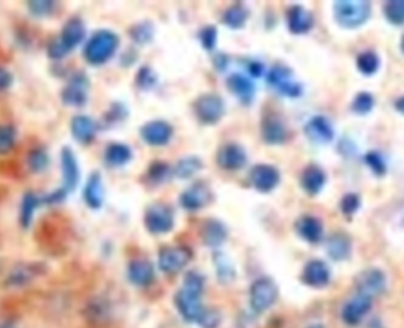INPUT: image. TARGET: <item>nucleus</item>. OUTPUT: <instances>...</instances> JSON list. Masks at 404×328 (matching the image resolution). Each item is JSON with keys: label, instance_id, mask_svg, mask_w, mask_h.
Segmentation results:
<instances>
[{"label": "nucleus", "instance_id": "obj_12", "mask_svg": "<svg viewBox=\"0 0 404 328\" xmlns=\"http://www.w3.org/2000/svg\"><path fill=\"white\" fill-rule=\"evenodd\" d=\"M260 136L267 146H282L287 139V129L282 117L273 111L263 114L260 121Z\"/></svg>", "mask_w": 404, "mask_h": 328}, {"label": "nucleus", "instance_id": "obj_31", "mask_svg": "<svg viewBox=\"0 0 404 328\" xmlns=\"http://www.w3.org/2000/svg\"><path fill=\"white\" fill-rule=\"evenodd\" d=\"M41 195H37L34 191H26L22 195L20 207H19V224L22 229H29L32 226L34 215L39 207H41Z\"/></svg>", "mask_w": 404, "mask_h": 328}, {"label": "nucleus", "instance_id": "obj_52", "mask_svg": "<svg viewBox=\"0 0 404 328\" xmlns=\"http://www.w3.org/2000/svg\"><path fill=\"white\" fill-rule=\"evenodd\" d=\"M13 84V75L6 67L0 65V93H4Z\"/></svg>", "mask_w": 404, "mask_h": 328}, {"label": "nucleus", "instance_id": "obj_37", "mask_svg": "<svg viewBox=\"0 0 404 328\" xmlns=\"http://www.w3.org/2000/svg\"><path fill=\"white\" fill-rule=\"evenodd\" d=\"M27 168L34 174H41L50 165V155L45 146H34L26 156Z\"/></svg>", "mask_w": 404, "mask_h": 328}, {"label": "nucleus", "instance_id": "obj_23", "mask_svg": "<svg viewBox=\"0 0 404 328\" xmlns=\"http://www.w3.org/2000/svg\"><path fill=\"white\" fill-rule=\"evenodd\" d=\"M386 275L379 269H365V271L357 275V289H358V293L367 295L370 298H372L374 295L381 294L386 289Z\"/></svg>", "mask_w": 404, "mask_h": 328}, {"label": "nucleus", "instance_id": "obj_35", "mask_svg": "<svg viewBox=\"0 0 404 328\" xmlns=\"http://www.w3.org/2000/svg\"><path fill=\"white\" fill-rule=\"evenodd\" d=\"M171 176H174L173 168L167 162L161 160H152L145 172V179L152 186H161L168 182Z\"/></svg>", "mask_w": 404, "mask_h": 328}, {"label": "nucleus", "instance_id": "obj_36", "mask_svg": "<svg viewBox=\"0 0 404 328\" xmlns=\"http://www.w3.org/2000/svg\"><path fill=\"white\" fill-rule=\"evenodd\" d=\"M128 116H129V110L126 108V105L122 102H114L110 105V108L107 109L104 114L98 127L104 128V129L116 127L123 123L128 118Z\"/></svg>", "mask_w": 404, "mask_h": 328}, {"label": "nucleus", "instance_id": "obj_44", "mask_svg": "<svg viewBox=\"0 0 404 328\" xmlns=\"http://www.w3.org/2000/svg\"><path fill=\"white\" fill-rule=\"evenodd\" d=\"M197 39L202 49L213 53L218 45V29L215 25H206L199 31Z\"/></svg>", "mask_w": 404, "mask_h": 328}, {"label": "nucleus", "instance_id": "obj_17", "mask_svg": "<svg viewBox=\"0 0 404 328\" xmlns=\"http://www.w3.org/2000/svg\"><path fill=\"white\" fill-rule=\"evenodd\" d=\"M60 174H62V186L70 194L76 191L79 179L81 169L78 164L77 157L70 146H63L60 155Z\"/></svg>", "mask_w": 404, "mask_h": 328}, {"label": "nucleus", "instance_id": "obj_1", "mask_svg": "<svg viewBox=\"0 0 404 328\" xmlns=\"http://www.w3.org/2000/svg\"><path fill=\"white\" fill-rule=\"evenodd\" d=\"M204 276L197 272H188L183 280V287L175 295V305L185 320L190 322L200 321L207 308L201 303L204 293Z\"/></svg>", "mask_w": 404, "mask_h": 328}, {"label": "nucleus", "instance_id": "obj_21", "mask_svg": "<svg viewBox=\"0 0 404 328\" xmlns=\"http://www.w3.org/2000/svg\"><path fill=\"white\" fill-rule=\"evenodd\" d=\"M372 307V298L367 295L358 294L343 307L341 319L348 326H357L363 320V317L370 312Z\"/></svg>", "mask_w": 404, "mask_h": 328}, {"label": "nucleus", "instance_id": "obj_28", "mask_svg": "<svg viewBox=\"0 0 404 328\" xmlns=\"http://www.w3.org/2000/svg\"><path fill=\"white\" fill-rule=\"evenodd\" d=\"M103 160L109 168H122L133 160V150L126 143L112 142L104 150Z\"/></svg>", "mask_w": 404, "mask_h": 328}, {"label": "nucleus", "instance_id": "obj_30", "mask_svg": "<svg viewBox=\"0 0 404 328\" xmlns=\"http://www.w3.org/2000/svg\"><path fill=\"white\" fill-rule=\"evenodd\" d=\"M296 231L306 242L318 243L322 241L324 227L318 217L305 215L296 222Z\"/></svg>", "mask_w": 404, "mask_h": 328}, {"label": "nucleus", "instance_id": "obj_56", "mask_svg": "<svg viewBox=\"0 0 404 328\" xmlns=\"http://www.w3.org/2000/svg\"><path fill=\"white\" fill-rule=\"evenodd\" d=\"M395 108H396L397 111L404 115V96L397 100L396 103H395Z\"/></svg>", "mask_w": 404, "mask_h": 328}, {"label": "nucleus", "instance_id": "obj_13", "mask_svg": "<svg viewBox=\"0 0 404 328\" xmlns=\"http://www.w3.org/2000/svg\"><path fill=\"white\" fill-rule=\"evenodd\" d=\"M193 253L188 247H164L159 253V267L166 274H175L190 264Z\"/></svg>", "mask_w": 404, "mask_h": 328}, {"label": "nucleus", "instance_id": "obj_11", "mask_svg": "<svg viewBox=\"0 0 404 328\" xmlns=\"http://www.w3.org/2000/svg\"><path fill=\"white\" fill-rule=\"evenodd\" d=\"M216 164L226 172H239L244 169L249 160L245 148L235 142L225 143L216 151Z\"/></svg>", "mask_w": 404, "mask_h": 328}, {"label": "nucleus", "instance_id": "obj_6", "mask_svg": "<svg viewBox=\"0 0 404 328\" xmlns=\"http://www.w3.org/2000/svg\"><path fill=\"white\" fill-rule=\"evenodd\" d=\"M48 266L41 261H22L13 266L5 276L4 286L10 289L29 287L36 280L45 275Z\"/></svg>", "mask_w": 404, "mask_h": 328}, {"label": "nucleus", "instance_id": "obj_14", "mask_svg": "<svg viewBox=\"0 0 404 328\" xmlns=\"http://www.w3.org/2000/svg\"><path fill=\"white\" fill-rule=\"evenodd\" d=\"M213 193L207 183L197 181L182 191L178 203L187 212H199L211 202Z\"/></svg>", "mask_w": 404, "mask_h": 328}, {"label": "nucleus", "instance_id": "obj_8", "mask_svg": "<svg viewBox=\"0 0 404 328\" xmlns=\"http://www.w3.org/2000/svg\"><path fill=\"white\" fill-rule=\"evenodd\" d=\"M89 76L84 71L74 72L60 93V100L69 108H83L89 100Z\"/></svg>", "mask_w": 404, "mask_h": 328}, {"label": "nucleus", "instance_id": "obj_2", "mask_svg": "<svg viewBox=\"0 0 404 328\" xmlns=\"http://www.w3.org/2000/svg\"><path fill=\"white\" fill-rule=\"evenodd\" d=\"M86 27L82 18L71 17L64 24L60 34L48 41L46 55L52 60H60L86 41Z\"/></svg>", "mask_w": 404, "mask_h": 328}, {"label": "nucleus", "instance_id": "obj_43", "mask_svg": "<svg viewBox=\"0 0 404 328\" xmlns=\"http://www.w3.org/2000/svg\"><path fill=\"white\" fill-rule=\"evenodd\" d=\"M26 8L34 17L44 18V17H48V15H51L55 12L57 8V1L32 0V1H27Z\"/></svg>", "mask_w": 404, "mask_h": 328}, {"label": "nucleus", "instance_id": "obj_19", "mask_svg": "<svg viewBox=\"0 0 404 328\" xmlns=\"http://www.w3.org/2000/svg\"><path fill=\"white\" fill-rule=\"evenodd\" d=\"M305 137L317 146H325L332 142L334 130L332 124L325 116H313L305 123Z\"/></svg>", "mask_w": 404, "mask_h": 328}, {"label": "nucleus", "instance_id": "obj_49", "mask_svg": "<svg viewBox=\"0 0 404 328\" xmlns=\"http://www.w3.org/2000/svg\"><path fill=\"white\" fill-rule=\"evenodd\" d=\"M67 195L69 193L64 189L63 186H60L48 194L41 195V205H48V207L62 205L67 200Z\"/></svg>", "mask_w": 404, "mask_h": 328}, {"label": "nucleus", "instance_id": "obj_16", "mask_svg": "<svg viewBox=\"0 0 404 328\" xmlns=\"http://www.w3.org/2000/svg\"><path fill=\"white\" fill-rule=\"evenodd\" d=\"M249 182L258 193H271L280 183V172L272 164H256L249 172Z\"/></svg>", "mask_w": 404, "mask_h": 328}, {"label": "nucleus", "instance_id": "obj_9", "mask_svg": "<svg viewBox=\"0 0 404 328\" xmlns=\"http://www.w3.org/2000/svg\"><path fill=\"white\" fill-rule=\"evenodd\" d=\"M175 224L174 212L171 205L155 202L149 205L145 213V227L155 235L167 234L173 231Z\"/></svg>", "mask_w": 404, "mask_h": 328}, {"label": "nucleus", "instance_id": "obj_53", "mask_svg": "<svg viewBox=\"0 0 404 328\" xmlns=\"http://www.w3.org/2000/svg\"><path fill=\"white\" fill-rule=\"evenodd\" d=\"M228 63H230V60H228V57L225 53H216L214 58H213V65H214L216 71H226Z\"/></svg>", "mask_w": 404, "mask_h": 328}, {"label": "nucleus", "instance_id": "obj_48", "mask_svg": "<svg viewBox=\"0 0 404 328\" xmlns=\"http://www.w3.org/2000/svg\"><path fill=\"white\" fill-rule=\"evenodd\" d=\"M339 207H341V213L346 217H351L360 208V198L355 193H348L341 198Z\"/></svg>", "mask_w": 404, "mask_h": 328}, {"label": "nucleus", "instance_id": "obj_26", "mask_svg": "<svg viewBox=\"0 0 404 328\" xmlns=\"http://www.w3.org/2000/svg\"><path fill=\"white\" fill-rule=\"evenodd\" d=\"M200 234L204 246L215 250L226 242L228 231L221 221L216 220V219H208L202 224Z\"/></svg>", "mask_w": 404, "mask_h": 328}, {"label": "nucleus", "instance_id": "obj_45", "mask_svg": "<svg viewBox=\"0 0 404 328\" xmlns=\"http://www.w3.org/2000/svg\"><path fill=\"white\" fill-rule=\"evenodd\" d=\"M364 163L367 164L372 174L377 177H382V176L386 175V170H388L386 160L383 158L382 155L379 151H374V150H371L364 155Z\"/></svg>", "mask_w": 404, "mask_h": 328}, {"label": "nucleus", "instance_id": "obj_34", "mask_svg": "<svg viewBox=\"0 0 404 328\" xmlns=\"http://www.w3.org/2000/svg\"><path fill=\"white\" fill-rule=\"evenodd\" d=\"M204 169V160L195 155L180 158L173 168V174L178 179H193L197 172Z\"/></svg>", "mask_w": 404, "mask_h": 328}, {"label": "nucleus", "instance_id": "obj_57", "mask_svg": "<svg viewBox=\"0 0 404 328\" xmlns=\"http://www.w3.org/2000/svg\"><path fill=\"white\" fill-rule=\"evenodd\" d=\"M400 49H402V53H404V36L402 38V41H400Z\"/></svg>", "mask_w": 404, "mask_h": 328}, {"label": "nucleus", "instance_id": "obj_47", "mask_svg": "<svg viewBox=\"0 0 404 328\" xmlns=\"http://www.w3.org/2000/svg\"><path fill=\"white\" fill-rule=\"evenodd\" d=\"M374 97L370 93H357L356 97L353 98L351 110L357 115H367L374 109Z\"/></svg>", "mask_w": 404, "mask_h": 328}, {"label": "nucleus", "instance_id": "obj_33", "mask_svg": "<svg viewBox=\"0 0 404 328\" xmlns=\"http://www.w3.org/2000/svg\"><path fill=\"white\" fill-rule=\"evenodd\" d=\"M327 250L334 261L346 260L351 254V240L344 233H334L327 240Z\"/></svg>", "mask_w": 404, "mask_h": 328}, {"label": "nucleus", "instance_id": "obj_58", "mask_svg": "<svg viewBox=\"0 0 404 328\" xmlns=\"http://www.w3.org/2000/svg\"><path fill=\"white\" fill-rule=\"evenodd\" d=\"M308 328H324L322 327V324H312L310 327Z\"/></svg>", "mask_w": 404, "mask_h": 328}, {"label": "nucleus", "instance_id": "obj_42", "mask_svg": "<svg viewBox=\"0 0 404 328\" xmlns=\"http://www.w3.org/2000/svg\"><path fill=\"white\" fill-rule=\"evenodd\" d=\"M18 131L11 124H0V155H6L13 150L17 143Z\"/></svg>", "mask_w": 404, "mask_h": 328}, {"label": "nucleus", "instance_id": "obj_7", "mask_svg": "<svg viewBox=\"0 0 404 328\" xmlns=\"http://www.w3.org/2000/svg\"><path fill=\"white\" fill-rule=\"evenodd\" d=\"M194 115L204 125H215L223 120L226 104L218 93H202L193 103Z\"/></svg>", "mask_w": 404, "mask_h": 328}, {"label": "nucleus", "instance_id": "obj_51", "mask_svg": "<svg viewBox=\"0 0 404 328\" xmlns=\"http://www.w3.org/2000/svg\"><path fill=\"white\" fill-rule=\"evenodd\" d=\"M246 70L249 78H260L265 74V65L260 60H249L246 64Z\"/></svg>", "mask_w": 404, "mask_h": 328}, {"label": "nucleus", "instance_id": "obj_15", "mask_svg": "<svg viewBox=\"0 0 404 328\" xmlns=\"http://www.w3.org/2000/svg\"><path fill=\"white\" fill-rule=\"evenodd\" d=\"M173 136H174V128L167 121H149L140 128V137L147 146H167Z\"/></svg>", "mask_w": 404, "mask_h": 328}, {"label": "nucleus", "instance_id": "obj_55", "mask_svg": "<svg viewBox=\"0 0 404 328\" xmlns=\"http://www.w3.org/2000/svg\"><path fill=\"white\" fill-rule=\"evenodd\" d=\"M0 328H20L19 327V322L15 317H5L3 320L0 321Z\"/></svg>", "mask_w": 404, "mask_h": 328}, {"label": "nucleus", "instance_id": "obj_3", "mask_svg": "<svg viewBox=\"0 0 404 328\" xmlns=\"http://www.w3.org/2000/svg\"><path fill=\"white\" fill-rule=\"evenodd\" d=\"M119 44L121 41L119 34L114 31L107 29L97 30L86 41L83 49V57L90 65H103L115 56Z\"/></svg>", "mask_w": 404, "mask_h": 328}, {"label": "nucleus", "instance_id": "obj_4", "mask_svg": "<svg viewBox=\"0 0 404 328\" xmlns=\"http://www.w3.org/2000/svg\"><path fill=\"white\" fill-rule=\"evenodd\" d=\"M266 83L282 97L299 98L304 93V86L296 79L292 69L285 64L272 65L266 74Z\"/></svg>", "mask_w": 404, "mask_h": 328}, {"label": "nucleus", "instance_id": "obj_39", "mask_svg": "<svg viewBox=\"0 0 404 328\" xmlns=\"http://www.w3.org/2000/svg\"><path fill=\"white\" fill-rule=\"evenodd\" d=\"M356 65L360 74L371 76L379 71L381 60L379 55L374 51H364L357 57Z\"/></svg>", "mask_w": 404, "mask_h": 328}, {"label": "nucleus", "instance_id": "obj_29", "mask_svg": "<svg viewBox=\"0 0 404 328\" xmlns=\"http://www.w3.org/2000/svg\"><path fill=\"white\" fill-rule=\"evenodd\" d=\"M128 278L136 286H148L155 279V269L152 262L143 259H136L128 266Z\"/></svg>", "mask_w": 404, "mask_h": 328}, {"label": "nucleus", "instance_id": "obj_25", "mask_svg": "<svg viewBox=\"0 0 404 328\" xmlns=\"http://www.w3.org/2000/svg\"><path fill=\"white\" fill-rule=\"evenodd\" d=\"M103 179L98 172L90 174L83 189V201L91 210H100L104 203Z\"/></svg>", "mask_w": 404, "mask_h": 328}, {"label": "nucleus", "instance_id": "obj_40", "mask_svg": "<svg viewBox=\"0 0 404 328\" xmlns=\"http://www.w3.org/2000/svg\"><path fill=\"white\" fill-rule=\"evenodd\" d=\"M383 15L386 22L391 25L395 27L404 25V0L386 1L383 6Z\"/></svg>", "mask_w": 404, "mask_h": 328}, {"label": "nucleus", "instance_id": "obj_24", "mask_svg": "<svg viewBox=\"0 0 404 328\" xmlns=\"http://www.w3.org/2000/svg\"><path fill=\"white\" fill-rule=\"evenodd\" d=\"M331 271L322 260H311L305 265L301 273V281L312 288H322L329 285Z\"/></svg>", "mask_w": 404, "mask_h": 328}, {"label": "nucleus", "instance_id": "obj_20", "mask_svg": "<svg viewBox=\"0 0 404 328\" xmlns=\"http://www.w3.org/2000/svg\"><path fill=\"white\" fill-rule=\"evenodd\" d=\"M286 27L289 34H306L315 27V17L301 5H292L286 10Z\"/></svg>", "mask_w": 404, "mask_h": 328}, {"label": "nucleus", "instance_id": "obj_5", "mask_svg": "<svg viewBox=\"0 0 404 328\" xmlns=\"http://www.w3.org/2000/svg\"><path fill=\"white\" fill-rule=\"evenodd\" d=\"M334 15L338 25L348 30L362 27L371 17L369 1H334Z\"/></svg>", "mask_w": 404, "mask_h": 328}, {"label": "nucleus", "instance_id": "obj_38", "mask_svg": "<svg viewBox=\"0 0 404 328\" xmlns=\"http://www.w3.org/2000/svg\"><path fill=\"white\" fill-rule=\"evenodd\" d=\"M129 37L136 45H148L152 43L155 37V27L152 22L143 20V22L133 24L129 29Z\"/></svg>", "mask_w": 404, "mask_h": 328}, {"label": "nucleus", "instance_id": "obj_54", "mask_svg": "<svg viewBox=\"0 0 404 328\" xmlns=\"http://www.w3.org/2000/svg\"><path fill=\"white\" fill-rule=\"evenodd\" d=\"M138 53L133 51V49L126 50V53L121 56V64L123 67H131L138 60Z\"/></svg>", "mask_w": 404, "mask_h": 328}, {"label": "nucleus", "instance_id": "obj_18", "mask_svg": "<svg viewBox=\"0 0 404 328\" xmlns=\"http://www.w3.org/2000/svg\"><path fill=\"white\" fill-rule=\"evenodd\" d=\"M226 86L239 103L249 107L256 100V88L252 78L249 76L233 72L226 79Z\"/></svg>", "mask_w": 404, "mask_h": 328}, {"label": "nucleus", "instance_id": "obj_46", "mask_svg": "<svg viewBox=\"0 0 404 328\" xmlns=\"http://www.w3.org/2000/svg\"><path fill=\"white\" fill-rule=\"evenodd\" d=\"M84 314L90 322H93V324L102 322L104 317H107L105 302L102 301L100 299H93L86 305Z\"/></svg>", "mask_w": 404, "mask_h": 328}, {"label": "nucleus", "instance_id": "obj_41", "mask_svg": "<svg viewBox=\"0 0 404 328\" xmlns=\"http://www.w3.org/2000/svg\"><path fill=\"white\" fill-rule=\"evenodd\" d=\"M157 83H159L157 74L148 65L140 67L135 75V86H138V90L145 93L152 91L157 86Z\"/></svg>", "mask_w": 404, "mask_h": 328}, {"label": "nucleus", "instance_id": "obj_32", "mask_svg": "<svg viewBox=\"0 0 404 328\" xmlns=\"http://www.w3.org/2000/svg\"><path fill=\"white\" fill-rule=\"evenodd\" d=\"M249 15H251L249 10L245 5L235 3L225 10L221 17V22L230 30H241L246 27Z\"/></svg>", "mask_w": 404, "mask_h": 328}, {"label": "nucleus", "instance_id": "obj_10", "mask_svg": "<svg viewBox=\"0 0 404 328\" xmlns=\"http://www.w3.org/2000/svg\"><path fill=\"white\" fill-rule=\"evenodd\" d=\"M278 295V287L273 280L260 278L253 282L249 289L251 307L256 313H263L275 305Z\"/></svg>", "mask_w": 404, "mask_h": 328}, {"label": "nucleus", "instance_id": "obj_22", "mask_svg": "<svg viewBox=\"0 0 404 328\" xmlns=\"http://www.w3.org/2000/svg\"><path fill=\"white\" fill-rule=\"evenodd\" d=\"M98 123L86 115H77L72 117L70 122V131L76 142L83 146H89L95 141Z\"/></svg>", "mask_w": 404, "mask_h": 328}, {"label": "nucleus", "instance_id": "obj_50", "mask_svg": "<svg viewBox=\"0 0 404 328\" xmlns=\"http://www.w3.org/2000/svg\"><path fill=\"white\" fill-rule=\"evenodd\" d=\"M219 322L220 315L218 312H215L213 310H206L204 315L199 321V324L202 328H216Z\"/></svg>", "mask_w": 404, "mask_h": 328}, {"label": "nucleus", "instance_id": "obj_27", "mask_svg": "<svg viewBox=\"0 0 404 328\" xmlns=\"http://www.w3.org/2000/svg\"><path fill=\"white\" fill-rule=\"evenodd\" d=\"M327 183V174L317 164H308L301 175V186L306 194L315 196Z\"/></svg>", "mask_w": 404, "mask_h": 328}]
</instances>
